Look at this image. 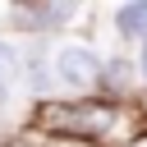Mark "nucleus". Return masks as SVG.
Here are the masks:
<instances>
[{
  "mask_svg": "<svg viewBox=\"0 0 147 147\" xmlns=\"http://www.w3.org/2000/svg\"><path fill=\"white\" fill-rule=\"evenodd\" d=\"M96 55L87 51V46H60L55 51V78L64 83V87H87V83H96Z\"/></svg>",
  "mask_w": 147,
  "mask_h": 147,
  "instance_id": "nucleus-2",
  "label": "nucleus"
},
{
  "mask_svg": "<svg viewBox=\"0 0 147 147\" xmlns=\"http://www.w3.org/2000/svg\"><path fill=\"white\" fill-rule=\"evenodd\" d=\"M124 69H129L124 60H110V64L101 69V83H106V87H124V83H129V74H124Z\"/></svg>",
  "mask_w": 147,
  "mask_h": 147,
  "instance_id": "nucleus-4",
  "label": "nucleus"
},
{
  "mask_svg": "<svg viewBox=\"0 0 147 147\" xmlns=\"http://www.w3.org/2000/svg\"><path fill=\"white\" fill-rule=\"evenodd\" d=\"M115 28H119V37H147V0L119 5L115 9Z\"/></svg>",
  "mask_w": 147,
  "mask_h": 147,
  "instance_id": "nucleus-3",
  "label": "nucleus"
},
{
  "mask_svg": "<svg viewBox=\"0 0 147 147\" xmlns=\"http://www.w3.org/2000/svg\"><path fill=\"white\" fill-rule=\"evenodd\" d=\"M9 78H14V51L0 41V96H5V87H9Z\"/></svg>",
  "mask_w": 147,
  "mask_h": 147,
  "instance_id": "nucleus-5",
  "label": "nucleus"
},
{
  "mask_svg": "<svg viewBox=\"0 0 147 147\" xmlns=\"http://www.w3.org/2000/svg\"><path fill=\"white\" fill-rule=\"evenodd\" d=\"M46 83H51L46 64H41V60H32V87H37V92H46Z\"/></svg>",
  "mask_w": 147,
  "mask_h": 147,
  "instance_id": "nucleus-6",
  "label": "nucleus"
},
{
  "mask_svg": "<svg viewBox=\"0 0 147 147\" xmlns=\"http://www.w3.org/2000/svg\"><path fill=\"white\" fill-rule=\"evenodd\" d=\"M37 124L51 133H69V138H106L115 129V106L110 101H83V106L51 101L37 110Z\"/></svg>",
  "mask_w": 147,
  "mask_h": 147,
  "instance_id": "nucleus-1",
  "label": "nucleus"
},
{
  "mask_svg": "<svg viewBox=\"0 0 147 147\" xmlns=\"http://www.w3.org/2000/svg\"><path fill=\"white\" fill-rule=\"evenodd\" d=\"M138 78H147V41H142V55H138Z\"/></svg>",
  "mask_w": 147,
  "mask_h": 147,
  "instance_id": "nucleus-7",
  "label": "nucleus"
}]
</instances>
